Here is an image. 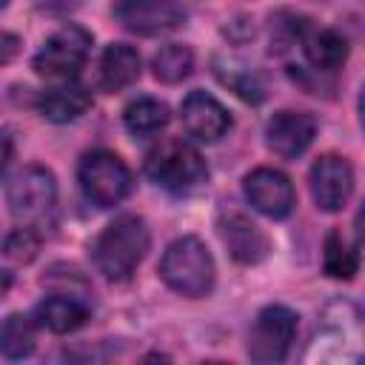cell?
Here are the masks:
<instances>
[{"label": "cell", "instance_id": "1", "mask_svg": "<svg viewBox=\"0 0 365 365\" xmlns=\"http://www.w3.org/2000/svg\"><path fill=\"white\" fill-rule=\"evenodd\" d=\"M148 245H151V234L145 220L137 214H120L94 240L91 259L106 279L125 282L143 262Z\"/></svg>", "mask_w": 365, "mask_h": 365}, {"label": "cell", "instance_id": "2", "mask_svg": "<svg viewBox=\"0 0 365 365\" xmlns=\"http://www.w3.org/2000/svg\"><path fill=\"white\" fill-rule=\"evenodd\" d=\"M163 282L182 297H205L214 288V257L200 237L174 240L160 259Z\"/></svg>", "mask_w": 365, "mask_h": 365}, {"label": "cell", "instance_id": "3", "mask_svg": "<svg viewBox=\"0 0 365 365\" xmlns=\"http://www.w3.org/2000/svg\"><path fill=\"white\" fill-rule=\"evenodd\" d=\"M145 174L168 194H191L205 182L208 165L194 145L182 140H163L145 154Z\"/></svg>", "mask_w": 365, "mask_h": 365}, {"label": "cell", "instance_id": "4", "mask_svg": "<svg viewBox=\"0 0 365 365\" xmlns=\"http://www.w3.org/2000/svg\"><path fill=\"white\" fill-rule=\"evenodd\" d=\"M80 188L88 202L97 208H114L120 205L131 191V171L128 165L108 148H94L83 154L77 168Z\"/></svg>", "mask_w": 365, "mask_h": 365}, {"label": "cell", "instance_id": "5", "mask_svg": "<svg viewBox=\"0 0 365 365\" xmlns=\"http://www.w3.org/2000/svg\"><path fill=\"white\" fill-rule=\"evenodd\" d=\"M88 51H91V34L77 26V23H68L63 29H57L34 54L31 60V68L40 74V77H48V80H74L80 74V68L86 66L88 60Z\"/></svg>", "mask_w": 365, "mask_h": 365}, {"label": "cell", "instance_id": "6", "mask_svg": "<svg viewBox=\"0 0 365 365\" xmlns=\"http://www.w3.org/2000/svg\"><path fill=\"white\" fill-rule=\"evenodd\" d=\"M6 200H9V211L14 214V220H20L26 225L43 222L54 211V202H57L54 174L43 165L20 168L9 182Z\"/></svg>", "mask_w": 365, "mask_h": 365}, {"label": "cell", "instance_id": "7", "mask_svg": "<svg viewBox=\"0 0 365 365\" xmlns=\"http://www.w3.org/2000/svg\"><path fill=\"white\" fill-rule=\"evenodd\" d=\"M299 317L285 305H265L248 334V356L254 362H282L294 345Z\"/></svg>", "mask_w": 365, "mask_h": 365}, {"label": "cell", "instance_id": "8", "mask_svg": "<svg viewBox=\"0 0 365 365\" xmlns=\"http://www.w3.org/2000/svg\"><path fill=\"white\" fill-rule=\"evenodd\" d=\"M242 191H245V200L251 202V208L271 220H285L297 202L291 177L282 174L279 168H268V165L248 171L242 180Z\"/></svg>", "mask_w": 365, "mask_h": 365}, {"label": "cell", "instance_id": "9", "mask_svg": "<svg viewBox=\"0 0 365 365\" xmlns=\"http://www.w3.org/2000/svg\"><path fill=\"white\" fill-rule=\"evenodd\" d=\"M308 182H311V197H314L317 208L334 214V211L345 208L351 200L354 168L339 154H322L314 160V165L308 171Z\"/></svg>", "mask_w": 365, "mask_h": 365}, {"label": "cell", "instance_id": "10", "mask_svg": "<svg viewBox=\"0 0 365 365\" xmlns=\"http://www.w3.org/2000/svg\"><path fill=\"white\" fill-rule=\"evenodd\" d=\"M114 17L134 34H160L177 29L185 9L177 0H123L114 6Z\"/></svg>", "mask_w": 365, "mask_h": 365}, {"label": "cell", "instance_id": "11", "mask_svg": "<svg viewBox=\"0 0 365 365\" xmlns=\"http://www.w3.org/2000/svg\"><path fill=\"white\" fill-rule=\"evenodd\" d=\"M180 120L185 134L200 143H217L231 128V117L225 106L208 91H188L180 106Z\"/></svg>", "mask_w": 365, "mask_h": 365}, {"label": "cell", "instance_id": "12", "mask_svg": "<svg viewBox=\"0 0 365 365\" xmlns=\"http://www.w3.org/2000/svg\"><path fill=\"white\" fill-rule=\"evenodd\" d=\"M314 137H317V117L308 111H277L265 125V143L282 160H294L305 154Z\"/></svg>", "mask_w": 365, "mask_h": 365}, {"label": "cell", "instance_id": "13", "mask_svg": "<svg viewBox=\"0 0 365 365\" xmlns=\"http://www.w3.org/2000/svg\"><path fill=\"white\" fill-rule=\"evenodd\" d=\"M220 237L228 248V254L242 265H257L268 257V237L257 222H251L240 211H228L220 217Z\"/></svg>", "mask_w": 365, "mask_h": 365}, {"label": "cell", "instance_id": "14", "mask_svg": "<svg viewBox=\"0 0 365 365\" xmlns=\"http://www.w3.org/2000/svg\"><path fill=\"white\" fill-rule=\"evenodd\" d=\"M88 108H91V94L83 86H77L74 80H66L63 86L46 88L37 97V111L48 123H71V120L83 117Z\"/></svg>", "mask_w": 365, "mask_h": 365}, {"label": "cell", "instance_id": "15", "mask_svg": "<svg viewBox=\"0 0 365 365\" xmlns=\"http://www.w3.org/2000/svg\"><path fill=\"white\" fill-rule=\"evenodd\" d=\"M91 317L88 302L71 294H51L37 305V322L48 328L51 334H71L83 328Z\"/></svg>", "mask_w": 365, "mask_h": 365}, {"label": "cell", "instance_id": "16", "mask_svg": "<svg viewBox=\"0 0 365 365\" xmlns=\"http://www.w3.org/2000/svg\"><path fill=\"white\" fill-rule=\"evenodd\" d=\"M100 88L103 91H123L128 88L137 77H140V54L137 48L125 46V43H111L106 46L103 57H100Z\"/></svg>", "mask_w": 365, "mask_h": 365}, {"label": "cell", "instance_id": "17", "mask_svg": "<svg viewBox=\"0 0 365 365\" xmlns=\"http://www.w3.org/2000/svg\"><path fill=\"white\" fill-rule=\"evenodd\" d=\"M302 48L317 71H336L348 60V40L334 29H305Z\"/></svg>", "mask_w": 365, "mask_h": 365}, {"label": "cell", "instance_id": "18", "mask_svg": "<svg viewBox=\"0 0 365 365\" xmlns=\"http://www.w3.org/2000/svg\"><path fill=\"white\" fill-rule=\"evenodd\" d=\"M123 123L134 137H154L168 125V106L154 97H137L125 106Z\"/></svg>", "mask_w": 365, "mask_h": 365}, {"label": "cell", "instance_id": "19", "mask_svg": "<svg viewBox=\"0 0 365 365\" xmlns=\"http://www.w3.org/2000/svg\"><path fill=\"white\" fill-rule=\"evenodd\" d=\"M37 345V325L26 314H9L0 319V356L23 359Z\"/></svg>", "mask_w": 365, "mask_h": 365}, {"label": "cell", "instance_id": "20", "mask_svg": "<svg viewBox=\"0 0 365 365\" xmlns=\"http://www.w3.org/2000/svg\"><path fill=\"white\" fill-rule=\"evenodd\" d=\"M322 268L334 279H354L359 271V254L356 245H351L342 231H331L325 237V251H322Z\"/></svg>", "mask_w": 365, "mask_h": 365}, {"label": "cell", "instance_id": "21", "mask_svg": "<svg viewBox=\"0 0 365 365\" xmlns=\"http://www.w3.org/2000/svg\"><path fill=\"white\" fill-rule=\"evenodd\" d=\"M151 68H154V77L168 83V86L171 83H182L194 68V54H191L188 46L168 43L151 57Z\"/></svg>", "mask_w": 365, "mask_h": 365}, {"label": "cell", "instance_id": "22", "mask_svg": "<svg viewBox=\"0 0 365 365\" xmlns=\"http://www.w3.org/2000/svg\"><path fill=\"white\" fill-rule=\"evenodd\" d=\"M217 74H220V80L225 83V86H231L242 100H248V103H259L265 94H262V83L257 80V74L254 71H248L245 66H234L231 63V68L228 71H222V68H217Z\"/></svg>", "mask_w": 365, "mask_h": 365}, {"label": "cell", "instance_id": "23", "mask_svg": "<svg viewBox=\"0 0 365 365\" xmlns=\"http://www.w3.org/2000/svg\"><path fill=\"white\" fill-rule=\"evenodd\" d=\"M3 251H6V257L17 259V262H29L37 254V237L31 234V228H17L6 237Z\"/></svg>", "mask_w": 365, "mask_h": 365}, {"label": "cell", "instance_id": "24", "mask_svg": "<svg viewBox=\"0 0 365 365\" xmlns=\"http://www.w3.org/2000/svg\"><path fill=\"white\" fill-rule=\"evenodd\" d=\"M9 160H11V137L6 131H0V177L9 165Z\"/></svg>", "mask_w": 365, "mask_h": 365}, {"label": "cell", "instance_id": "25", "mask_svg": "<svg viewBox=\"0 0 365 365\" xmlns=\"http://www.w3.org/2000/svg\"><path fill=\"white\" fill-rule=\"evenodd\" d=\"M9 288H11V274L0 268V299H3L6 294H9Z\"/></svg>", "mask_w": 365, "mask_h": 365}, {"label": "cell", "instance_id": "26", "mask_svg": "<svg viewBox=\"0 0 365 365\" xmlns=\"http://www.w3.org/2000/svg\"><path fill=\"white\" fill-rule=\"evenodd\" d=\"M6 3H9V0H0V9H6Z\"/></svg>", "mask_w": 365, "mask_h": 365}]
</instances>
